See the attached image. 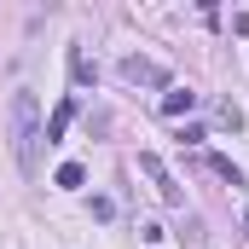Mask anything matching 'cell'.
Here are the masks:
<instances>
[{
  "mask_svg": "<svg viewBox=\"0 0 249 249\" xmlns=\"http://www.w3.org/2000/svg\"><path fill=\"white\" fill-rule=\"evenodd\" d=\"M53 180H58L64 191H75V186H81V180H87V168H81V162H64V168H58V174H53Z\"/></svg>",
  "mask_w": 249,
  "mask_h": 249,
  "instance_id": "obj_7",
  "label": "cell"
},
{
  "mask_svg": "<svg viewBox=\"0 0 249 249\" xmlns=\"http://www.w3.org/2000/svg\"><path fill=\"white\" fill-rule=\"evenodd\" d=\"M70 75H75V81H81V87H93V81H99V70H93V58H87V53H81V47H75V53H70Z\"/></svg>",
  "mask_w": 249,
  "mask_h": 249,
  "instance_id": "obj_6",
  "label": "cell"
},
{
  "mask_svg": "<svg viewBox=\"0 0 249 249\" xmlns=\"http://www.w3.org/2000/svg\"><path fill=\"white\" fill-rule=\"evenodd\" d=\"M209 168H214V174H220V180H226V186H244V174H238V168H232V162H226V157H209Z\"/></svg>",
  "mask_w": 249,
  "mask_h": 249,
  "instance_id": "obj_8",
  "label": "cell"
},
{
  "mask_svg": "<svg viewBox=\"0 0 249 249\" xmlns=\"http://www.w3.org/2000/svg\"><path fill=\"white\" fill-rule=\"evenodd\" d=\"M232 29H238V35H249V12H232Z\"/></svg>",
  "mask_w": 249,
  "mask_h": 249,
  "instance_id": "obj_9",
  "label": "cell"
},
{
  "mask_svg": "<svg viewBox=\"0 0 249 249\" xmlns=\"http://www.w3.org/2000/svg\"><path fill=\"white\" fill-rule=\"evenodd\" d=\"M191 110H197V93L191 87H168L162 93V116H191Z\"/></svg>",
  "mask_w": 249,
  "mask_h": 249,
  "instance_id": "obj_5",
  "label": "cell"
},
{
  "mask_svg": "<svg viewBox=\"0 0 249 249\" xmlns=\"http://www.w3.org/2000/svg\"><path fill=\"white\" fill-rule=\"evenodd\" d=\"M6 145H12L23 174L41 168V105H35V93H12V105H6Z\"/></svg>",
  "mask_w": 249,
  "mask_h": 249,
  "instance_id": "obj_1",
  "label": "cell"
},
{
  "mask_svg": "<svg viewBox=\"0 0 249 249\" xmlns=\"http://www.w3.org/2000/svg\"><path fill=\"white\" fill-rule=\"evenodd\" d=\"M122 81L127 87H168V70L151 64V58H139V53H127L122 58Z\"/></svg>",
  "mask_w": 249,
  "mask_h": 249,
  "instance_id": "obj_3",
  "label": "cell"
},
{
  "mask_svg": "<svg viewBox=\"0 0 249 249\" xmlns=\"http://www.w3.org/2000/svg\"><path fill=\"white\" fill-rule=\"evenodd\" d=\"M244 238H249V209H244Z\"/></svg>",
  "mask_w": 249,
  "mask_h": 249,
  "instance_id": "obj_10",
  "label": "cell"
},
{
  "mask_svg": "<svg viewBox=\"0 0 249 249\" xmlns=\"http://www.w3.org/2000/svg\"><path fill=\"white\" fill-rule=\"evenodd\" d=\"M70 122H75V99H64L58 110L47 116V127H41V139H47V145H58L64 133H70Z\"/></svg>",
  "mask_w": 249,
  "mask_h": 249,
  "instance_id": "obj_4",
  "label": "cell"
},
{
  "mask_svg": "<svg viewBox=\"0 0 249 249\" xmlns=\"http://www.w3.org/2000/svg\"><path fill=\"white\" fill-rule=\"evenodd\" d=\"M139 174H145V180L157 186V197H162L168 209H180V203H186V191H180V180L168 174V162H162L157 151H139Z\"/></svg>",
  "mask_w": 249,
  "mask_h": 249,
  "instance_id": "obj_2",
  "label": "cell"
}]
</instances>
